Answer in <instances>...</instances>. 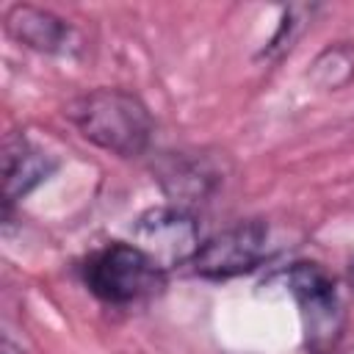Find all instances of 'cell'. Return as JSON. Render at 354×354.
<instances>
[{"mask_svg":"<svg viewBox=\"0 0 354 354\" xmlns=\"http://www.w3.org/2000/svg\"><path fill=\"white\" fill-rule=\"evenodd\" d=\"M66 119L94 147L136 158L152 144L155 122L144 100L124 88H91L66 102Z\"/></svg>","mask_w":354,"mask_h":354,"instance_id":"1","label":"cell"},{"mask_svg":"<svg viewBox=\"0 0 354 354\" xmlns=\"http://www.w3.org/2000/svg\"><path fill=\"white\" fill-rule=\"evenodd\" d=\"M80 279L100 301L130 307L158 296L166 288V271L136 243L111 241L86 254Z\"/></svg>","mask_w":354,"mask_h":354,"instance_id":"2","label":"cell"},{"mask_svg":"<svg viewBox=\"0 0 354 354\" xmlns=\"http://www.w3.org/2000/svg\"><path fill=\"white\" fill-rule=\"evenodd\" d=\"M282 279L299 307L307 351L332 354L346 332V310L332 274L321 263L304 260L293 263Z\"/></svg>","mask_w":354,"mask_h":354,"instance_id":"3","label":"cell"},{"mask_svg":"<svg viewBox=\"0 0 354 354\" xmlns=\"http://www.w3.org/2000/svg\"><path fill=\"white\" fill-rule=\"evenodd\" d=\"M268 252V227L260 218L238 221L213 238L202 241L199 252L188 263L202 279H232L254 271Z\"/></svg>","mask_w":354,"mask_h":354,"instance_id":"4","label":"cell"},{"mask_svg":"<svg viewBox=\"0 0 354 354\" xmlns=\"http://www.w3.org/2000/svg\"><path fill=\"white\" fill-rule=\"evenodd\" d=\"M133 243L144 249L163 271H169L174 266H188L199 252L202 238L191 210L177 205H158L136 218Z\"/></svg>","mask_w":354,"mask_h":354,"instance_id":"5","label":"cell"},{"mask_svg":"<svg viewBox=\"0 0 354 354\" xmlns=\"http://www.w3.org/2000/svg\"><path fill=\"white\" fill-rule=\"evenodd\" d=\"M155 183L177 207H191L207 202L224 183V169L218 158L199 149L160 152L152 163Z\"/></svg>","mask_w":354,"mask_h":354,"instance_id":"6","label":"cell"},{"mask_svg":"<svg viewBox=\"0 0 354 354\" xmlns=\"http://www.w3.org/2000/svg\"><path fill=\"white\" fill-rule=\"evenodd\" d=\"M58 163L39 149L25 133H8L3 141V205L6 210L25 199L36 185H41Z\"/></svg>","mask_w":354,"mask_h":354,"instance_id":"7","label":"cell"},{"mask_svg":"<svg viewBox=\"0 0 354 354\" xmlns=\"http://www.w3.org/2000/svg\"><path fill=\"white\" fill-rule=\"evenodd\" d=\"M6 30L14 41L47 55L66 53L75 39V30L64 17L30 3H14L6 11Z\"/></svg>","mask_w":354,"mask_h":354,"instance_id":"8","label":"cell"},{"mask_svg":"<svg viewBox=\"0 0 354 354\" xmlns=\"http://www.w3.org/2000/svg\"><path fill=\"white\" fill-rule=\"evenodd\" d=\"M310 17H313V8L310 6H290V8H285V14L279 19V28H277L274 39L268 41V47L263 50V55H277L285 47H290L296 41V36L301 33V28L307 25Z\"/></svg>","mask_w":354,"mask_h":354,"instance_id":"9","label":"cell"},{"mask_svg":"<svg viewBox=\"0 0 354 354\" xmlns=\"http://www.w3.org/2000/svg\"><path fill=\"white\" fill-rule=\"evenodd\" d=\"M348 279H351V288H354V257H351V263H348Z\"/></svg>","mask_w":354,"mask_h":354,"instance_id":"10","label":"cell"},{"mask_svg":"<svg viewBox=\"0 0 354 354\" xmlns=\"http://www.w3.org/2000/svg\"><path fill=\"white\" fill-rule=\"evenodd\" d=\"M351 354H354V351H351Z\"/></svg>","mask_w":354,"mask_h":354,"instance_id":"11","label":"cell"}]
</instances>
